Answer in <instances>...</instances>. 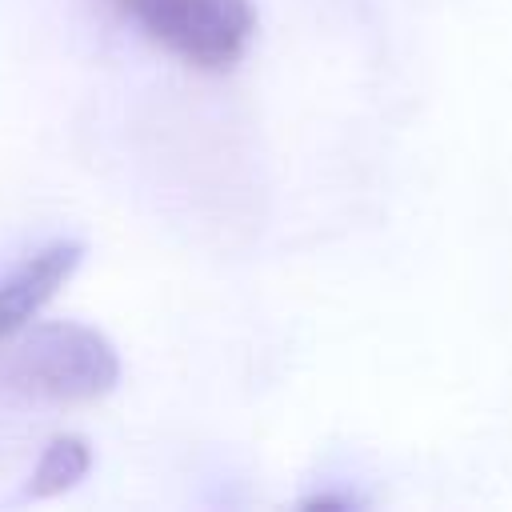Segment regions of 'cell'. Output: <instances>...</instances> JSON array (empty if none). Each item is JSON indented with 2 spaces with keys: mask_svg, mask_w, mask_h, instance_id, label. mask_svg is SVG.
Instances as JSON below:
<instances>
[{
  "mask_svg": "<svg viewBox=\"0 0 512 512\" xmlns=\"http://www.w3.org/2000/svg\"><path fill=\"white\" fill-rule=\"evenodd\" d=\"M120 384L112 340L80 320L20 328L0 348V392L32 404H92Z\"/></svg>",
  "mask_w": 512,
  "mask_h": 512,
  "instance_id": "obj_1",
  "label": "cell"
},
{
  "mask_svg": "<svg viewBox=\"0 0 512 512\" xmlns=\"http://www.w3.org/2000/svg\"><path fill=\"white\" fill-rule=\"evenodd\" d=\"M80 260V240H52L24 256L8 276H0V348L40 316V308L76 276Z\"/></svg>",
  "mask_w": 512,
  "mask_h": 512,
  "instance_id": "obj_3",
  "label": "cell"
},
{
  "mask_svg": "<svg viewBox=\"0 0 512 512\" xmlns=\"http://www.w3.org/2000/svg\"><path fill=\"white\" fill-rule=\"evenodd\" d=\"M300 508H352V500L348 496H308V500H300Z\"/></svg>",
  "mask_w": 512,
  "mask_h": 512,
  "instance_id": "obj_5",
  "label": "cell"
},
{
  "mask_svg": "<svg viewBox=\"0 0 512 512\" xmlns=\"http://www.w3.org/2000/svg\"><path fill=\"white\" fill-rule=\"evenodd\" d=\"M88 468H92V448H88L84 436H72V432L52 436V440L44 444V452H40L32 476H28L24 496H32V500L60 496V492L76 488V484L88 476Z\"/></svg>",
  "mask_w": 512,
  "mask_h": 512,
  "instance_id": "obj_4",
  "label": "cell"
},
{
  "mask_svg": "<svg viewBox=\"0 0 512 512\" xmlns=\"http://www.w3.org/2000/svg\"><path fill=\"white\" fill-rule=\"evenodd\" d=\"M152 44L200 72L232 68L256 32L252 0H112Z\"/></svg>",
  "mask_w": 512,
  "mask_h": 512,
  "instance_id": "obj_2",
  "label": "cell"
}]
</instances>
